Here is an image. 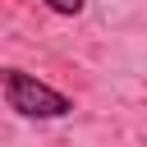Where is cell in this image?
<instances>
[{
  "mask_svg": "<svg viewBox=\"0 0 147 147\" xmlns=\"http://www.w3.org/2000/svg\"><path fill=\"white\" fill-rule=\"evenodd\" d=\"M0 92H5L9 110L23 115V119H64V115H74V96H64L60 87H51L37 74L14 69V64L0 69Z\"/></svg>",
  "mask_w": 147,
  "mask_h": 147,
  "instance_id": "1",
  "label": "cell"
},
{
  "mask_svg": "<svg viewBox=\"0 0 147 147\" xmlns=\"http://www.w3.org/2000/svg\"><path fill=\"white\" fill-rule=\"evenodd\" d=\"M41 5H46V9H55V14H69V18H74V14H83V0H41Z\"/></svg>",
  "mask_w": 147,
  "mask_h": 147,
  "instance_id": "2",
  "label": "cell"
}]
</instances>
